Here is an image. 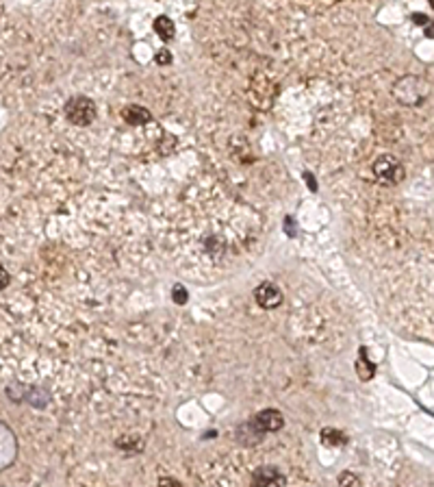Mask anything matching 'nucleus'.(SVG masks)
I'll use <instances>...</instances> for the list:
<instances>
[{"mask_svg": "<svg viewBox=\"0 0 434 487\" xmlns=\"http://www.w3.org/2000/svg\"><path fill=\"white\" fill-rule=\"evenodd\" d=\"M428 83L419 76H404L395 83V98L406 107H419L428 98Z\"/></svg>", "mask_w": 434, "mask_h": 487, "instance_id": "1", "label": "nucleus"}, {"mask_svg": "<svg viewBox=\"0 0 434 487\" xmlns=\"http://www.w3.org/2000/svg\"><path fill=\"white\" fill-rule=\"evenodd\" d=\"M374 179L382 185H398L404 181V166L400 164V159H395L393 154H380V157L374 161Z\"/></svg>", "mask_w": 434, "mask_h": 487, "instance_id": "2", "label": "nucleus"}, {"mask_svg": "<svg viewBox=\"0 0 434 487\" xmlns=\"http://www.w3.org/2000/svg\"><path fill=\"white\" fill-rule=\"evenodd\" d=\"M65 118L74 126H89L96 120V105L87 96H74L65 102Z\"/></svg>", "mask_w": 434, "mask_h": 487, "instance_id": "3", "label": "nucleus"}, {"mask_svg": "<svg viewBox=\"0 0 434 487\" xmlns=\"http://www.w3.org/2000/svg\"><path fill=\"white\" fill-rule=\"evenodd\" d=\"M252 427L263 435V433H276L285 427V418L278 409H263L255 415Z\"/></svg>", "mask_w": 434, "mask_h": 487, "instance_id": "4", "label": "nucleus"}, {"mask_svg": "<svg viewBox=\"0 0 434 487\" xmlns=\"http://www.w3.org/2000/svg\"><path fill=\"white\" fill-rule=\"evenodd\" d=\"M252 487H287V476L276 466H261L252 472Z\"/></svg>", "mask_w": 434, "mask_h": 487, "instance_id": "5", "label": "nucleus"}, {"mask_svg": "<svg viewBox=\"0 0 434 487\" xmlns=\"http://www.w3.org/2000/svg\"><path fill=\"white\" fill-rule=\"evenodd\" d=\"M255 300L263 309H276V307L283 305V292H280V287L276 283L265 281L255 290Z\"/></svg>", "mask_w": 434, "mask_h": 487, "instance_id": "6", "label": "nucleus"}, {"mask_svg": "<svg viewBox=\"0 0 434 487\" xmlns=\"http://www.w3.org/2000/svg\"><path fill=\"white\" fill-rule=\"evenodd\" d=\"M122 118H124V122H128L133 126H144V124L152 122V114L148 112L146 107H142V105H128V107H124L122 109Z\"/></svg>", "mask_w": 434, "mask_h": 487, "instance_id": "7", "label": "nucleus"}, {"mask_svg": "<svg viewBox=\"0 0 434 487\" xmlns=\"http://www.w3.org/2000/svg\"><path fill=\"white\" fill-rule=\"evenodd\" d=\"M116 446L128 455H137V453L144 451V437L142 435H122L120 439H116Z\"/></svg>", "mask_w": 434, "mask_h": 487, "instance_id": "8", "label": "nucleus"}, {"mask_svg": "<svg viewBox=\"0 0 434 487\" xmlns=\"http://www.w3.org/2000/svg\"><path fill=\"white\" fill-rule=\"evenodd\" d=\"M319 437H322V444L324 446H330V448H339V446H346L348 444V437L337 431V429H322V433H319Z\"/></svg>", "mask_w": 434, "mask_h": 487, "instance_id": "9", "label": "nucleus"}, {"mask_svg": "<svg viewBox=\"0 0 434 487\" xmlns=\"http://www.w3.org/2000/svg\"><path fill=\"white\" fill-rule=\"evenodd\" d=\"M154 33L161 37L163 41H170V39H174V35H176V27H174V22L170 20V18H165V15H158L156 20H154Z\"/></svg>", "mask_w": 434, "mask_h": 487, "instance_id": "10", "label": "nucleus"}, {"mask_svg": "<svg viewBox=\"0 0 434 487\" xmlns=\"http://www.w3.org/2000/svg\"><path fill=\"white\" fill-rule=\"evenodd\" d=\"M360 476H356L354 472L346 470V472H341L339 476V487H360Z\"/></svg>", "mask_w": 434, "mask_h": 487, "instance_id": "11", "label": "nucleus"}, {"mask_svg": "<svg viewBox=\"0 0 434 487\" xmlns=\"http://www.w3.org/2000/svg\"><path fill=\"white\" fill-rule=\"evenodd\" d=\"M172 294H174V302H176V305H185V302H187V290H185V287H182L180 283L174 285Z\"/></svg>", "mask_w": 434, "mask_h": 487, "instance_id": "12", "label": "nucleus"}, {"mask_svg": "<svg viewBox=\"0 0 434 487\" xmlns=\"http://www.w3.org/2000/svg\"><path fill=\"white\" fill-rule=\"evenodd\" d=\"M156 487H182L174 476H161L156 483Z\"/></svg>", "mask_w": 434, "mask_h": 487, "instance_id": "13", "label": "nucleus"}, {"mask_svg": "<svg viewBox=\"0 0 434 487\" xmlns=\"http://www.w3.org/2000/svg\"><path fill=\"white\" fill-rule=\"evenodd\" d=\"M156 63H158V65H168V63H172V55H170V51H158V53H156Z\"/></svg>", "mask_w": 434, "mask_h": 487, "instance_id": "14", "label": "nucleus"}, {"mask_svg": "<svg viewBox=\"0 0 434 487\" xmlns=\"http://www.w3.org/2000/svg\"><path fill=\"white\" fill-rule=\"evenodd\" d=\"M413 20L417 22V25H423V27H428V25H430V20H428V18H423L421 13H415V15H413Z\"/></svg>", "mask_w": 434, "mask_h": 487, "instance_id": "15", "label": "nucleus"}, {"mask_svg": "<svg viewBox=\"0 0 434 487\" xmlns=\"http://www.w3.org/2000/svg\"><path fill=\"white\" fill-rule=\"evenodd\" d=\"M426 35H428V37H434V22H430V25L426 27Z\"/></svg>", "mask_w": 434, "mask_h": 487, "instance_id": "16", "label": "nucleus"}]
</instances>
